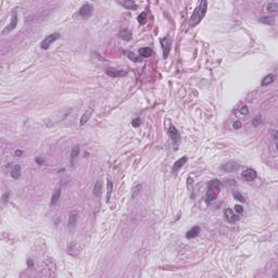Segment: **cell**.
Segmentation results:
<instances>
[{
  "mask_svg": "<svg viewBox=\"0 0 278 278\" xmlns=\"http://www.w3.org/2000/svg\"><path fill=\"white\" fill-rule=\"evenodd\" d=\"M206 10H208V2L206 0L201 1L198 7L196 8V10L193 11L192 15H191L190 22H189V26L190 27H195L196 25H198L200 22L202 21V19L204 17L206 13Z\"/></svg>",
  "mask_w": 278,
  "mask_h": 278,
  "instance_id": "1",
  "label": "cell"
},
{
  "mask_svg": "<svg viewBox=\"0 0 278 278\" xmlns=\"http://www.w3.org/2000/svg\"><path fill=\"white\" fill-rule=\"evenodd\" d=\"M221 191V183L218 181H212L211 183L209 184L208 187V191H206V200L208 203H211L214 200L217 198L218 193Z\"/></svg>",
  "mask_w": 278,
  "mask_h": 278,
  "instance_id": "2",
  "label": "cell"
},
{
  "mask_svg": "<svg viewBox=\"0 0 278 278\" xmlns=\"http://www.w3.org/2000/svg\"><path fill=\"white\" fill-rule=\"evenodd\" d=\"M59 38H60V34H59V33H53V34H51V35H48L47 37L42 40L40 47H42V49H45V50L49 49V47L51 46V45L53 44L56 40H58Z\"/></svg>",
  "mask_w": 278,
  "mask_h": 278,
  "instance_id": "3",
  "label": "cell"
},
{
  "mask_svg": "<svg viewBox=\"0 0 278 278\" xmlns=\"http://www.w3.org/2000/svg\"><path fill=\"white\" fill-rule=\"evenodd\" d=\"M93 111H95V103H93V102H90V104L88 106L87 110L84 112V114L82 115V117H81V121H79V124H81V126H84V125H85L86 123H87L88 121L90 120V117H92Z\"/></svg>",
  "mask_w": 278,
  "mask_h": 278,
  "instance_id": "4",
  "label": "cell"
},
{
  "mask_svg": "<svg viewBox=\"0 0 278 278\" xmlns=\"http://www.w3.org/2000/svg\"><path fill=\"white\" fill-rule=\"evenodd\" d=\"M256 176H257V173L253 168H247V170L243 171L242 174H241V177H242L246 181H254V179L256 178Z\"/></svg>",
  "mask_w": 278,
  "mask_h": 278,
  "instance_id": "5",
  "label": "cell"
},
{
  "mask_svg": "<svg viewBox=\"0 0 278 278\" xmlns=\"http://www.w3.org/2000/svg\"><path fill=\"white\" fill-rule=\"evenodd\" d=\"M238 168H239V164L237 162H235V161H228V162H226L221 166V170L224 171V172H227V173L236 172Z\"/></svg>",
  "mask_w": 278,
  "mask_h": 278,
  "instance_id": "6",
  "label": "cell"
},
{
  "mask_svg": "<svg viewBox=\"0 0 278 278\" xmlns=\"http://www.w3.org/2000/svg\"><path fill=\"white\" fill-rule=\"evenodd\" d=\"M224 216H225V220H226L227 222L231 223V224L236 223L237 221L239 220L238 214H236L234 211H232L231 209H229V208L225 209V211H224Z\"/></svg>",
  "mask_w": 278,
  "mask_h": 278,
  "instance_id": "7",
  "label": "cell"
},
{
  "mask_svg": "<svg viewBox=\"0 0 278 278\" xmlns=\"http://www.w3.org/2000/svg\"><path fill=\"white\" fill-rule=\"evenodd\" d=\"M161 46H162V49H163V57L166 59L168 57V53H170L171 46H172V44H171V39L168 36H166V37H164L161 39Z\"/></svg>",
  "mask_w": 278,
  "mask_h": 278,
  "instance_id": "8",
  "label": "cell"
},
{
  "mask_svg": "<svg viewBox=\"0 0 278 278\" xmlns=\"http://www.w3.org/2000/svg\"><path fill=\"white\" fill-rule=\"evenodd\" d=\"M17 12H13L12 17H11L10 24H9L8 26H7L6 28L2 31V35H7L8 33H10L11 31H13V29L15 28V26H17Z\"/></svg>",
  "mask_w": 278,
  "mask_h": 278,
  "instance_id": "9",
  "label": "cell"
},
{
  "mask_svg": "<svg viewBox=\"0 0 278 278\" xmlns=\"http://www.w3.org/2000/svg\"><path fill=\"white\" fill-rule=\"evenodd\" d=\"M168 134H170V137L173 140V142H174L175 145H177V143L179 142V140H181V135H179L178 131H177L176 127H175L173 124H170Z\"/></svg>",
  "mask_w": 278,
  "mask_h": 278,
  "instance_id": "10",
  "label": "cell"
},
{
  "mask_svg": "<svg viewBox=\"0 0 278 278\" xmlns=\"http://www.w3.org/2000/svg\"><path fill=\"white\" fill-rule=\"evenodd\" d=\"M92 13V7L90 3H85L82 6V8L79 9V15L83 17L84 19L86 17H89Z\"/></svg>",
  "mask_w": 278,
  "mask_h": 278,
  "instance_id": "11",
  "label": "cell"
},
{
  "mask_svg": "<svg viewBox=\"0 0 278 278\" xmlns=\"http://www.w3.org/2000/svg\"><path fill=\"white\" fill-rule=\"evenodd\" d=\"M106 73L109 75L110 77H113V78H116V77H123V76H126L127 72L122 70H116V69H107Z\"/></svg>",
  "mask_w": 278,
  "mask_h": 278,
  "instance_id": "12",
  "label": "cell"
},
{
  "mask_svg": "<svg viewBox=\"0 0 278 278\" xmlns=\"http://www.w3.org/2000/svg\"><path fill=\"white\" fill-rule=\"evenodd\" d=\"M77 218H78V213L75 211L71 212L70 215H69V228L70 231H73L74 227L76 226V222H77Z\"/></svg>",
  "mask_w": 278,
  "mask_h": 278,
  "instance_id": "13",
  "label": "cell"
},
{
  "mask_svg": "<svg viewBox=\"0 0 278 278\" xmlns=\"http://www.w3.org/2000/svg\"><path fill=\"white\" fill-rule=\"evenodd\" d=\"M187 161H188V158H187V156H183V158H181L179 160H177L176 162L174 163V166H173V173L175 174V173L178 172V171L187 163Z\"/></svg>",
  "mask_w": 278,
  "mask_h": 278,
  "instance_id": "14",
  "label": "cell"
},
{
  "mask_svg": "<svg viewBox=\"0 0 278 278\" xmlns=\"http://www.w3.org/2000/svg\"><path fill=\"white\" fill-rule=\"evenodd\" d=\"M78 154H79V147L78 146H75V147H73L72 151H71V156H70V162L72 167L75 166V161L78 158Z\"/></svg>",
  "mask_w": 278,
  "mask_h": 278,
  "instance_id": "15",
  "label": "cell"
},
{
  "mask_svg": "<svg viewBox=\"0 0 278 278\" xmlns=\"http://www.w3.org/2000/svg\"><path fill=\"white\" fill-rule=\"evenodd\" d=\"M118 3L121 6H123L124 8L128 9V10H136L137 9V4H136L135 1L133 0H126V1H120Z\"/></svg>",
  "mask_w": 278,
  "mask_h": 278,
  "instance_id": "16",
  "label": "cell"
},
{
  "mask_svg": "<svg viewBox=\"0 0 278 278\" xmlns=\"http://www.w3.org/2000/svg\"><path fill=\"white\" fill-rule=\"evenodd\" d=\"M118 36H120V38H122V39L126 40V42L131 40L132 37H133V35H132V32L129 31V29H127V28L122 29V31L118 33Z\"/></svg>",
  "mask_w": 278,
  "mask_h": 278,
  "instance_id": "17",
  "label": "cell"
},
{
  "mask_svg": "<svg viewBox=\"0 0 278 278\" xmlns=\"http://www.w3.org/2000/svg\"><path fill=\"white\" fill-rule=\"evenodd\" d=\"M199 234H200V227H199V226H193L192 228L190 229V231H187V234H186V238H187V239L195 238V237H197Z\"/></svg>",
  "mask_w": 278,
  "mask_h": 278,
  "instance_id": "18",
  "label": "cell"
},
{
  "mask_svg": "<svg viewBox=\"0 0 278 278\" xmlns=\"http://www.w3.org/2000/svg\"><path fill=\"white\" fill-rule=\"evenodd\" d=\"M60 196H61V188L59 187V188H57L56 190H54L53 195H52L51 201H50V206H56L57 202H58L59 199H60Z\"/></svg>",
  "mask_w": 278,
  "mask_h": 278,
  "instance_id": "19",
  "label": "cell"
},
{
  "mask_svg": "<svg viewBox=\"0 0 278 278\" xmlns=\"http://www.w3.org/2000/svg\"><path fill=\"white\" fill-rule=\"evenodd\" d=\"M275 79H276V75L268 74V75H266L263 79H262L261 85L262 86H267V85H270V84H272L273 82H275Z\"/></svg>",
  "mask_w": 278,
  "mask_h": 278,
  "instance_id": "20",
  "label": "cell"
},
{
  "mask_svg": "<svg viewBox=\"0 0 278 278\" xmlns=\"http://www.w3.org/2000/svg\"><path fill=\"white\" fill-rule=\"evenodd\" d=\"M101 191H102V183L101 181L98 179L95 183V185H93V195L99 198L100 196H101Z\"/></svg>",
  "mask_w": 278,
  "mask_h": 278,
  "instance_id": "21",
  "label": "cell"
},
{
  "mask_svg": "<svg viewBox=\"0 0 278 278\" xmlns=\"http://www.w3.org/2000/svg\"><path fill=\"white\" fill-rule=\"evenodd\" d=\"M138 52H139V56L142 57V58H149V57H151V54H152V50L148 47L140 48Z\"/></svg>",
  "mask_w": 278,
  "mask_h": 278,
  "instance_id": "22",
  "label": "cell"
},
{
  "mask_svg": "<svg viewBox=\"0 0 278 278\" xmlns=\"http://www.w3.org/2000/svg\"><path fill=\"white\" fill-rule=\"evenodd\" d=\"M11 176L13 179H17L21 176V166L20 165H14L11 171Z\"/></svg>",
  "mask_w": 278,
  "mask_h": 278,
  "instance_id": "23",
  "label": "cell"
},
{
  "mask_svg": "<svg viewBox=\"0 0 278 278\" xmlns=\"http://www.w3.org/2000/svg\"><path fill=\"white\" fill-rule=\"evenodd\" d=\"M124 53L126 54V57L128 59H131L132 61H134V62H141V59L139 58V57L136 56L135 53H133V52H129V51H124Z\"/></svg>",
  "mask_w": 278,
  "mask_h": 278,
  "instance_id": "24",
  "label": "cell"
},
{
  "mask_svg": "<svg viewBox=\"0 0 278 278\" xmlns=\"http://www.w3.org/2000/svg\"><path fill=\"white\" fill-rule=\"evenodd\" d=\"M107 190H108V195H107V202L110 201L111 199V193H112V181H111L110 178H108V181H107Z\"/></svg>",
  "mask_w": 278,
  "mask_h": 278,
  "instance_id": "25",
  "label": "cell"
},
{
  "mask_svg": "<svg viewBox=\"0 0 278 278\" xmlns=\"http://www.w3.org/2000/svg\"><path fill=\"white\" fill-rule=\"evenodd\" d=\"M260 22H262V23H264V24H267V25H274L275 20H274V17H263L260 19Z\"/></svg>",
  "mask_w": 278,
  "mask_h": 278,
  "instance_id": "26",
  "label": "cell"
},
{
  "mask_svg": "<svg viewBox=\"0 0 278 278\" xmlns=\"http://www.w3.org/2000/svg\"><path fill=\"white\" fill-rule=\"evenodd\" d=\"M266 8H267L268 12H277V11H278V3H277V2H270Z\"/></svg>",
  "mask_w": 278,
  "mask_h": 278,
  "instance_id": "27",
  "label": "cell"
},
{
  "mask_svg": "<svg viewBox=\"0 0 278 278\" xmlns=\"http://www.w3.org/2000/svg\"><path fill=\"white\" fill-rule=\"evenodd\" d=\"M147 19H148L147 12H141L140 14L138 15V22H139V24H141V25L146 24V22H147Z\"/></svg>",
  "mask_w": 278,
  "mask_h": 278,
  "instance_id": "28",
  "label": "cell"
},
{
  "mask_svg": "<svg viewBox=\"0 0 278 278\" xmlns=\"http://www.w3.org/2000/svg\"><path fill=\"white\" fill-rule=\"evenodd\" d=\"M232 196H234L235 200H238V201H240V202H245V198H243V196L241 195L239 191H234V192H232Z\"/></svg>",
  "mask_w": 278,
  "mask_h": 278,
  "instance_id": "29",
  "label": "cell"
},
{
  "mask_svg": "<svg viewBox=\"0 0 278 278\" xmlns=\"http://www.w3.org/2000/svg\"><path fill=\"white\" fill-rule=\"evenodd\" d=\"M141 190V185H136L135 187L133 188V192H132V199H135L136 196L138 195L139 192H140Z\"/></svg>",
  "mask_w": 278,
  "mask_h": 278,
  "instance_id": "30",
  "label": "cell"
},
{
  "mask_svg": "<svg viewBox=\"0 0 278 278\" xmlns=\"http://www.w3.org/2000/svg\"><path fill=\"white\" fill-rule=\"evenodd\" d=\"M187 187H188L189 191L193 190V178H192V177L189 176L188 178H187Z\"/></svg>",
  "mask_w": 278,
  "mask_h": 278,
  "instance_id": "31",
  "label": "cell"
},
{
  "mask_svg": "<svg viewBox=\"0 0 278 278\" xmlns=\"http://www.w3.org/2000/svg\"><path fill=\"white\" fill-rule=\"evenodd\" d=\"M239 113H240L241 115H247L249 114V109H248L247 106H243L240 108V110H239Z\"/></svg>",
  "mask_w": 278,
  "mask_h": 278,
  "instance_id": "32",
  "label": "cell"
},
{
  "mask_svg": "<svg viewBox=\"0 0 278 278\" xmlns=\"http://www.w3.org/2000/svg\"><path fill=\"white\" fill-rule=\"evenodd\" d=\"M261 123H262L261 116H256V117L253 120V122H252V124H253V126L256 127V126H259V125H261Z\"/></svg>",
  "mask_w": 278,
  "mask_h": 278,
  "instance_id": "33",
  "label": "cell"
},
{
  "mask_svg": "<svg viewBox=\"0 0 278 278\" xmlns=\"http://www.w3.org/2000/svg\"><path fill=\"white\" fill-rule=\"evenodd\" d=\"M234 209H235V212H236V213H238V214L243 213V208L240 206V204H236Z\"/></svg>",
  "mask_w": 278,
  "mask_h": 278,
  "instance_id": "34",
  "label": "cell"
},
{
  "mask_svg": "<svg viewBox=\"0 0 278 278\" xmlns=\"http://www.w3.org/2000/svg\"><path fill=\"white\" fill-rule=\"evenodd\" d=\"M140 124H141L140 118H134L133 122H132V125H133L134 127H138V126H140Z\"/></svg>",
  "mask_w": 278,
  "mask_h": 278,
  "instance_id": "35",
  "label": "cell"
},
{
  "mask_svg": "<svg viewBox=\"0 0 278 278\" xmlns=\"http://www.w3.org/2000/svg\"><path fill=\"white\" fill-rule=\"evenodd\" d=\"M241 126H242V124H241L240 121H236V122L232 124V128L234 129H239V128H241Z\"/></svg>",
  "mask_w": 278,
  "mask_h": 278,
  "instance_id": "36",
  "label": "cell"
},
{
  "mask_svg": "<svg viewBox=\"0 0 278 278\" xmlns=\"http://www.w3.org/2000/svg\"><path fill=\"white\" fill-rule=\"evenodd\" d=\"M9 196H10V193H9V192H6L3 196H2V200H3V204H6L7 202H8V198H9Z\"/></svg>",
  "mask_w": 278,
  "mask_h": 278,
  "instance_id": "37",
  "label": "cell"
},
{
  "mask_svg": "<svg viewBox=\"0 0 278 278\" xmlns=\"http://www.w3.org/2000/svg\"><path fill=\"white\" fill-rule=\"evenodd\" d=\"M14 153H15V156H21L22 154H23V152H22L21 150H15V152H14Z\"/></svg>",
  "mask_w": 278,
  "mask_h": 278,
  "instance_id": "38",
  "label": "cell"
},
{
  "mask_svg": "<svg viewBox=\"0 0 278 278\" xmlns=\"http://www.w3.org/2000/svg\"><path fill=\"white\" fill-rule=\"evenodd\" d=\"M28 265H29V266L33 265V262H32V260H28Z\"/></svg>",
  "mask_w": 278,
  "mask_h": 278,
  "instance_id": "39",
  "label": "cell"
}]
</instances>
